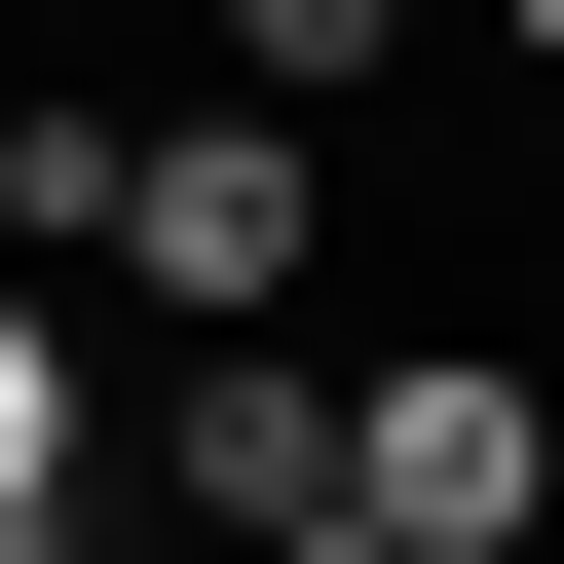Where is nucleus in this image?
<instances>
[{
    "mask_svg": "<svg viewBox=\"0 0 564 564\" xmlns=\"http://www.w3.org/2000/svg\"><path fill=\"white\" fill-rule=\"evenodd\" d=\"M302 226H339V113H113V263H151V302H302Z\"/></svg>",
    "mask_w": 564,
    "mask_h": 564,
    "instance_id": "obj_1",
    "label": "nucleus"
},
{
    "mask_svg": "<svg viewBox=\"0 0 564 564\" xmlns=\"http://www.w3.org/2000/svg\"><path fill=\"white\" fill-rule=\"evenodd\" d=\"M527 489H564V377H489V339L339 377V527H414V564H527Z\"/></svg>",
    "mask_w": 564,
    "mask_h": 564,
    "instance_id": "obj_2",
    "label": "nucleus"
},
{
    "mask_svg": "<svg viewBox=\"0 0 564 564\" xmlns=\"http://www.w3.org/2000/svg\"><path fill=\"white\" fill-rule=\"evenodd\" d=\"M151 489H188V527L263 564V527H302V489H339V377H302V339H263V302H188V414H151Z\"/></svg>",
    "mask_w": 564,
    "mask_h": 564,
    "instance_id": "obj_3",
    "label": "nucleus"
},
{
    "mask_svg": "<svg viewBox=\"0 0 564 564\" xmlns=\"http://www.w3.org/2000/svg\"><path fill=\"white\" fill-rule=\"evenodd\" d=\"M0 263H113V113L76 76H0Z\"/></svg>",
    "mask_w": 564,
    "mask_h": 564,
    "instance_id": "obj_4",
    "label": "nucleus"
},
{
    "mask_svg": "<svg viewBox=\"0 0 564 564\" xmlns=\"http://www.w3.org/2000/svg\"><path fill=\"white\" fill-rule=\"evenodd\" d=\"M188 39H226L263 113H377V39H414V0H188Z\"/></svg>",
    "mask_w": 564,
    "mask_h": 564,
    "instance_id": "obj_5",
    "label": "nucleus"
},
{
    "mask_svg": "<svg viewBox=\"0 0 564 564\" xmlns=\"http://www.w3.org/2000/svg\"><path fill=\"white\" fill-rule=\"evenodd\" d=\"M0 489L76 527V339H39V263H0Z\"/></svg>",
    "mask_w": 564,
    "mask_h": 564,
    "instance_id": "obj_6",
    "label": "nucleus"
},
{
    "mask_svg": "<svg viewBox=\"0 0 564 564\" xmlns=\"http://www.w3.org/2000/svg\"><path fill=\"white\" fill-rule=\"evenodd\" d=\"M263 564H414V527H339V489H302V527H263Z\"/></svg>",
    "mask_w": 564,
    "mask_h": 564,
    "instance_id": "obj_7",
    "label": "nucleus"
},
{
    "mask_svg": "<svg viewBox=\"0 0 564 564\" xmlns=\"http://www.w3.org/2000/svg\"><path fill=\"white\" fill-rule=\"evenodd\" d=\"M0 564H76V527H39V489H0Z\"/></svg>",
    "mask_w": 564,
    "mask_h": 564,
    "instance_id": "obj_8",
    "label": "nucleus"
},
{
    "mask_svg": "<svg viewBox=\"0 0 564 564\" xmlns=\"http://www.w3.org/2000/svg\"><path fill=\"white\" fill-rule=\"evenodd\" d=\"M489 39H527V76H564V0H489Z\"/></svg>",
    "mask_w": 564,
    "mask_h": 564,
    "instance_id": "obj_9",
    "label": "nucleus"
},
{
    "mask_svg": "<svg viewBox=\"0 0 564 564\" xmlns=\"http://www.w3.org/2000/svg\"><path fill=\"white\" fill-rule=\"evenodd\" d=\"M527 527H564V489H527Z\"/></svg>",
    "mask_w": 564,
    "mask_h": 564,
    "instance_id": "obj_10",
    "label": "nucleus"
}]
</instances>
